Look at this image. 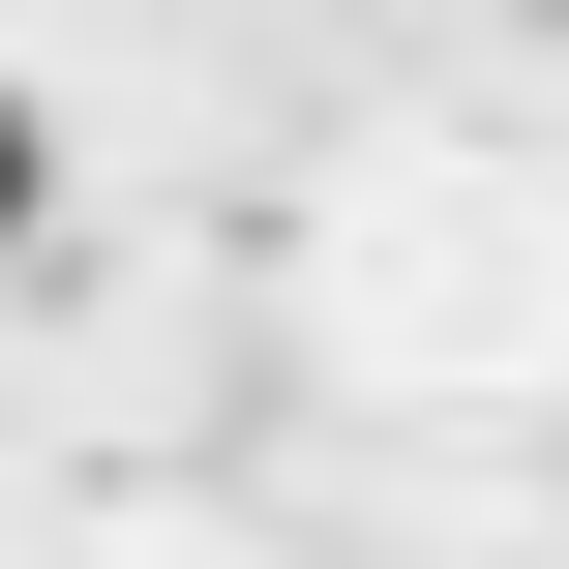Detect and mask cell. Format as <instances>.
<instances>
[{
	"label": "cell",
	"instance_id": "6da1fadb",
	"mask_svg": "<svg viewBox=\"0 0 569 569\" xmlns=\"http://www.w3.org/2000/svg\"><path fill=\"white\" fill-rule=\"evenodd\" d=\"M30 210H60V120H30V90H0V270H30Z\"/></svg>",
	"mask_w": 569,
	"mask_h": 569
}]
</instances>
